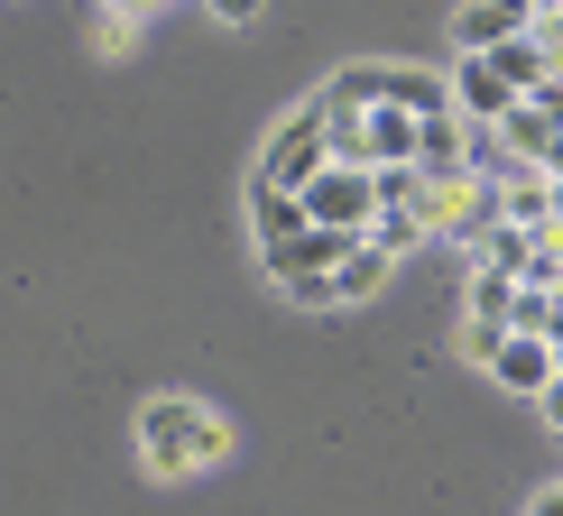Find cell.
<instances>
[{
    "instance_id": "obj_1",
    "label": "cell",
    "mask_w": 563,
    "mask_h": 516,
    "mask_svg": "<svg viewBox=\"0 0 563 516\" xmlns=\"http://www.w3.org/2000/svg\"><path fill=\"white\" fill-rule=\"evenodd\" d=\"M222 452H231V425L203 396H148V406H139V461H148L157 480H195V471H213Z\"/></svg>"
},
{
    "instance_id": "obj_2",
    "label": "cell",
    "mask_w": 563,
    "mask_h": 516,
    "mask_svg": "<svg viewBox=\"0 0 563 516\" xmlns=\"http://www.w3.org/2000/svg\"><path fill=\"white\" fill-rule=\"evenodd\" d=\"M296 213L305 231H342V240H361L369 213H379V176H361V167H314L296 184Z\"/></svg>"
},
{
    "instance_id": "obj_3",
    "label": "cell",
    "mask_w": 563,
    "mask_h": 516,
    "mask_svg": "<svg viewBox=\"0 0 563 516\" xmlns=\"http://www.w3.org/2000/svg\"><path fill=\"white\" fill-rule=\"evenodd\" d=\"M361 249V240H342V231H296V240H277L260 249L268 258V277H277V295H296V304H333V268Z\"/></svg>"
},
{
    "instance_id": "obj_4",
    "label": "cell",
    "mask_w": 563,
    "mask_h": 516,
    "mask_svg": "<svg viewBox=\"0 0 563 516\" xmlns=\"http://www.w3.org/2000/svg\"><path fill=\"white\" fill-rule=\"evenodd\" d=\"M314 167H323V102H305V111H287V121H277V138H268L260 194H296Z\"/></svg>"
},
{
    "instance_id": "obj_5",
    "label": "cell",
    "mask_w": 563,
    "mask_h": 516,
    "mask_svg": "<svg viewBox=\"0 0 563 516\" xmlns=\"http://www.w3.org/2000/svg\"><path fill=\"white\" fill-rule=\"evenodd\" d=\"M443 83H453V121H462V130H499L508 111H518V92H508L499 75H489L481 56H462V65H453Z\"/></svg>"
},
{
    "instance_id": "obj_6",
    "label": "cell",
    "mask_w": 563,
    "mask_h": 516,
    "mask_svg": "<svg viewBox=\"0 0 563 516\" xmlns=\"http://www.w3.org/2000/svg\"><path fill=\"white\" fill-rule=\"evenodd\" d=\"M527 29H536L527 0H462L453 46H462V56H489V46H508V37H527Z\"/></svg>"
},
{
    "instance_id": "obj_7",
    "label": "cell",
    "mask_w": 563,
    "mask_h": 516,
    "mask_svg": "<svg viewBox=\"0 0 563 516\" xmlns=\"http://www.w3.org/2000/svg\"><path fill=\"white\" fill-rule=\"evenodd\" d=\"M489 379H499L508 396H536V388L554 379V350H545V341H527V333H508L499 350H489Z\"/></svg>"
},
{
    "instance_id": "obj_8",
    "label": "cell",
    "mask_w": 563,
    "mask_h": 516,
    "mask_svg": "<svg viewBox=\"0 0 563 516\" xmlns=\"http://www.w3.org/2000/svg\"><path fill=\"white\" fill-rule=\"evenodd\" d=\"M508 304H518V277L472 268V287H462V323H481V333H508Z\"/></svg>"
},
{
    "instance_id": "obj_9",
    "label": "cell",
    "mask_w": 563,
    "mask_h": 516,
    "mask_svg": "<svg viewBox=\"0 0 563 516\" xmlns=\"http://www.w3.org/2000/svg\"><path fill=\"white\" fill-rule=\"evenodd\" d=\"M489 75H499L508 92H518V102H536V92H545V56H536V37H508V46H489Z\"/></svg>"
},
{
    "instance_id": "obj_10",
    "label": "cell",
    "mask_w": 563,
    "mask_h": 516,
    "mask_svg": "<svg viewBox=\"0 0 563 516\" xmlns=\"http://www.w3.org/2000/svg\"><path fill=\"white\" fill-rule=\"evenodd\" d=\"M388 268H397V258L361 240V249H351L342 268H333V304H361V295H379V287H388Z\"/></svg>"
},
{
    "instance_id": "obj_11",
    "label": "cell",
    "mask_w": 563,
    "mask_h": 516,
    "mask_svg": "<svg viewBox=\"0 0 563 516\" xmlns=\"http://www.w3.org/2000/svg\"><path fill=\"white\" fill-rule=\"evenodd\" d=\"M250 222H260V249H277V240H296V231H305L296 194H250Z\"/></svg>"
},
{
    "instance_id": "obj_12",
    "label": "cell",
    "mask_w": 563,
    "mask_h": 516,
    "mask_svg": "<svg viewBox=\"0 0 563 516\" xmlns=\"http://www.w3.org/2000/svg\"><path fill=\"white\" fill-rule=\"evenodd\" d=\"M527 37H536V56H545V75H563V10H545Z\"/></svg>"
},
{
    "instance_id": "obj_13",
    "label": "cell",
    "mask_w": 563,
    "mask_h": 516,
    "mask_svg": "<svg viewBox=\"0 0 563 516\" xmlns=\"http://www.w3.org/2000/svg\"><path fill=\"white\" fill-rule=\"evenodd\" d=\"M499 341H508V333H481V323H462V360H481V369H489V350H499Z\"/></svg>"
},
{
    "instance_id": "obj_14",
    "label": "cell",
    "mask_w": 563,
    "mask_h": 516,
    "mask_svg": "<svg viewBox=\"0 0 563 516\" xmlns=\"http://www.w3.org/2000/svg\"><path fill=\"white\" fill-rule=\"evenodd\" d=\"M536 415H545V425L563 434V379H545V388H536Z\"/></svg>"
},
{
    "instance_id": "obj_15",
    "label": "cell",
    "mask_w": 563,
    "mask_h": 516,
    "mask_svg": "<svg viewBox=\"0 0 563 516\" xmlns=\"http://www.w3.org/2000/svg\"><path fill=\"white\" fill-rule=\"evenodd\" d=\"M260 10H268V0H213V19H231V29H250Z\"/></svg>"
},
{
    "instance_id": "obj_16",
    "label": "cell",
    "mask_w": 563,
    "mask_h": 516,
    "mask_svg": "<svg viewBox=\"0 0 563 516\" xmlns=\"http://www.w3.org/2000/svg\"><path fill=\"white\" fill-rule=\"evenodd\" d=\"M92 10H111V19H148L157 0H92Z\"/></svg>"
},
{
    "instance_id": "obj_17",
    "label": "cell",
    "mask_w": 563,
    "mask_h": 516,
    "mask_svg": "<svg viewBox=\"0 0 563 516\" xmlns=\"http://www.w3.org/2000/svg\"><path fill=\"white\" fill-rule=\"evenodd\" d=\"M536 167H545V184H563V138H554V148H545V157H536Z\"/></svg>"
},
{
    "instance_id": "obj_18",
    "label": "cell",
    "mask_w": 563,
    "mask_h": 516,
    "mask_svg": "<svg viewBox=\"0 0 563 516\" xmlns=\"http://www.w3.org/2000/svg\"><path fill=\"white\" fill-rule=\"evenodd\" d=\"M536 516H563V489H536Z\"/></svg>"
},
{
    "instance_id": "obj_19",
    "label": "cell",
    "mask_w": 563,
    "mask_h": 516,
    "mask_svg": "<svg viewBox=\"0 0 563 516\" xmlns=\"http://www.w3.org/2000/svg\"><path fill=\"white\" fill-rule=\"evenodd\" d=\"M545 350H554V379H563V333H554V341H545Z\"/></svg>"
},
{
    "instance_id": "obj_20",
    "label": "cell",
    "mask_w": 563,
    "mask_h": 516,
    "mask_svg": "<svg viewBox=\"0 0 563 516\" xmlns=\"http://www.w3.org/2000/svg\"><path fill=\"white\" fill-rule=\"evenodd\" d=\"M527 10H536V19H545V10H563V0H527Z\"/></svg>"
}]
</instances>
